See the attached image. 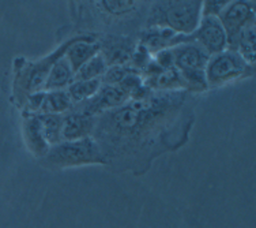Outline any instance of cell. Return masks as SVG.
I'll list each match as a JSON object with an SVG mask.
<instances>
[{
    "instance_id": "obj_9",
    "label": "cell",
    "mask_w": 256,
    "mask_h": 228,
    "mask_svg": "<svg viewBox=\"0 0 256 228\" xmlns=\"http://www.w3.org/2000/svg\"><path fill=\"white\" fill-rule=\"evenodd\" d=\"M72 108V103L68 97L67 90H41L33 93L26 100L25 107L22 108V114L36 115H50L59 114L64 115Z\"/></svg>"
},
{
    "instance_id": "obj_10",
    "label": "cell",
    "mask_w": 256,
    "mask_h": 228,
    "mask_svg": "<svg viewBox=\"0 0 256 228\" xmlns=\"http://www.w3.org/2000/svg\"><path fill=\"white\" fill-rule=\"evenodd\" d=\"M100 54L106 62L108 67L112 66H126L132 56L138 45V40L134 36L124 35H98Z\"/></svg>"
},
{
    "instance_id": "obj_11",
    "label": "cell",
    "mask_w": 256,
    "mask_h": 228,
    "mask_svg": "<svg viewBox=\"0 0 256 228\" xmlns=\"http://www.w3.org/2000/svg\"><path fill=\"white\" fill-rule=\"evenodd\" d=\"M173 58V65L178 73L204 71L208 54L195 43H180L169 48Z\"/></svg>"
},
{
    "instance_id": "obj_18",
    "label": "cell",
    "mask_w": 256,
    "mask_h": 228,
    "mask_svg": "<svg viewBox=\"0 0 256 228\" xmlns=\"http://www.w3.org/2000/svg\"><path fill=\"white\" fill-rule=\"evenodd\" d=\"M101 85H102L101 80L74 81L66 90L68 93L72 105H76L92 99L94 94L98 92Z\"/></svg>"
},
{
    "instance_id": "obj_8",
    "label": "cell",
    "mask_w": 256,
    "mask_h": 228,
    "mask_svg": "<svg viewBox=\"0 0 256 228\" xmlns=\"http://www.w3.org/2000/svg\"><path fill=\"white\" fill-rule=\"evenodd\" d=\"M130 101L128 93L118 85H101V88L93 97L84 103L72 105L70 111L80 112L97 118L100 115L109 112L112 109L123 107Z\"/></svg>"
},
{
    "instance_id": "obj_15",
    "label": "cell",
    "mask_w": 256,
    "mask_h": 228,
    "mask_svg": "<svg viewBox=\"0 0 256 228\" xmlns=\"http://www.w3.org/2000/svg\"><path fill=\"white\" fill-rule=\"evenodd\" d=\"M74 71L68 65L66 58H60L54 63L50 71V75L45 82L44 90H66L74 82Z\"/></svg>"
},
{
    "instance_id": "obj_4",
    "label": "cell",
    "mask_w": 256,
    "mask_h": 228,
    "mask_svg": "<svg viewBox=\"0 0 256 228\" xmlns=\"http://www.w3.org/2000/svg\"><path fill=\"white\" fill-rule=\"evenodd\" d=\"M40 164L50 169H64L84 165H105L102 152L93 137L79 141H63L50 146Z\"/></svg>"
},
{
    "instance_id": "obj_2",
    "label": "cell",
    "mask_w": 256,
    "mask_h": 228,
    "mask_svg": "<svg viewBox=\"0 0 256 228\" xmlns=\"http://www.w3.org/2000/svg\"><path fill=\"white\" fill-rule=\"evenodd\" d=\"M82 36L84 35L72 36L71 39L59 45L52 54L46 55L42 59L28 60L24 56L15 58L12 63V97L11 100L18 108L22 109L25 107L26 100L29 99V96L44 90L45 82L54 62L63 58L70 44H72Z\"/></svg>"
},
{
    "instance_id": "obj_13",
    "label": "cell",
    "mask_w": 256,
    "mask_h": 228,
    "mask_svg": "<svg viewBox=\"0 0 256 228\" xmlns=\"http://www.w3.org/2000/svg\"><path fill=\"white\" fill-rule=\"evenodd\" d=\"M22 137L30 153L36 159L41 160L50 150V145L45 141L38 116L22 114Z\"/></svg>"
},
{
    "instance_id": "obj_14",
    "label": "cell",
    "mask_w": 256,
    "mask_h": 228,
    "mask_svg": "<svg viewBox=\"0 0 256 228\" xmlns=\"http://www.w3.org/2000/svg\"><path fill=\"white\" fill-rule=\"evenodd\" d=\"M96 118L68 111L63 115V141H79L93 137Z\"/></svg>"
},
{
    "instance_id": "obj_19",
    "label": "cell",
    "mask_w": 256,
    "mask_h": 228,
    "mask_svg": "<svg viewBox=\"0 0 256 228\" xmlns=\"http://www.w3.org/2000/svg\"><path fill=\"white\" fill-rule=\"evenodd\" d=\"M108 70V65L102 58V55H96L94 58L84 63L80 69L75 73L74 81H90L102 80V77Z\"/></svg>"
},
{
    "instance_id": "obj_21",
    "label": "cell",
    "mask_w": 256,
    "mask_h": 228,
    "mask_svg": "<svg viewBox=\"0 0 256 228\" xmlns=\"http://www.w3.org/2000/svg\"><path fill=\"white\" fill-rule=\"evenodd\" d=\"M228 2H202V17H218Z\"/></svg>"
},
{
    "instance_id": "obj_20",
    "label": "cell",
    "mask_w": 256,
    "mask_h": 228,
    "mask_svg": "<svg viewBox=\"0 0 256 228\" xmlns=\"http://www.w3.org/2000/svg\"><path fill=\"white\" fill-rule=\"evenodd\" d=\"M131 71H134V70L128 65L112 66V67H108L101 81H102L104 85H118L124 80V77Z\"/></svg>"
},
{
    "instance_id": "obj_17",
    "label": "cell",
    "mask_w": 256,
    "mask_h": 228,
    "mask_svg": "<svg viewBox=\"0 0 256 228\" xmlns=\"http://www.w3.org/2000/svg\"><path fill=\"white\" fill-rule=\"evenodd\" d=\"M38 119L44 138L50 145V148L63 142V115H41Z\"/></svg>"
},
{
    "instance_id": "obj_1",
    "label": "cell",
    "mask_w": 256,
    "mask_h": 228,
    "mask_svg": "<svg viewBox=\"0 0 256 228\" xmlns=\"http://www.w3.org/2000/svg\"><path fill=\"white\" fill-rule=\"evenodd\" d=\"M192 101L184 90L153 92L97 116L93 138L105 165L140 175L158 156L184 146L194 126Z\"/></svg>"
},
{
    "instance_id": "obj_6",
    "label": "cell",
    "mask_w": 256,
    "mask_h": 228,
    "mask_svg": "<svg viewBox=\"0 0 256 228\" xmlns=\"http://www.w3.org/2000/svg\"><path fill=\"white\" fill-rule=\"evenodd\" d=\"M180 43H195L206 51L208 56L228 50V37L218 17H202L196 30L188 36H176L173 45Z\"/></svg>"
},
{
    "instance_id": "obj_5",
    "label": "cell",
    "mask_w": 256,
    "mask_h": 228,
    "mask_svg": "<svg viewBox=\"0 0 256 228\" xmlns=\"http://www.w3.org/2000/svg\"><path fill=\"white\" fill-rule=\"evenodd\" d=\"M204 75L208 89H216L255 75V66L246 63L236 51L225 50L208 58Z\"/></svg>"
},
{
    "instance_id": "obj_12",
    "label": "cell",
    "mask_w": 256,
    "mask_h": 228,
    "mask_svg": "<svg viewBox=\"0 0 256 228\" xmlns=\"http://www.w3.org/2000/svg\"><path fill=\"white\" fill-rule=\"evenodd\" d=\"M98 33H84L82 37L74 41L64 54V58L68 62L74 74L84 63L100 54V43L97 41Z\"/></svg>"
},
{
    "instance_id": "obj_16",
    "label": "cell",
    "mask_w": 256,
    "mask_h": 228,
    "mask_svg": "<svg viewBox=\"0 0 256 228\" xmlns=\"http://www.w3.org/2000/svg\"><path fill=\"white\" fill-rule=\"evenodd\" d=\"M232 51H236L237 54L246 60V63L255 66L256 60V24L246 26V29L240 32L237 36L234 44L230 48Z\"/></svg>"
},
{
    "instance_id": "obj_7",
    "label": "cell",
    "mask_w": 256,
    "mask_h": 228,
    "mask_svg": "<svg viewBox=\"0 0 256 228\" xmlns=\"http://www.w3.org/2000/svg\"><path fill=\"white\" fill-rule=\"evenodd\" d=\"M218 20L225 29L228 37V50H230L240 32L246 29V26L256 24L255 2H228L221 14L218 15Z\"/></svg>"
},
{
    "instance_id": "obj_3",
    "label": "cell",
    "mask_w": 256,
    "mask_h": 228,
    "mask_svg": "<svg viewBox=\"0 0 256 228\" xmlns=\"http://www.w3.org/2000/svg\"><path fill=\"white\" fill-rule=\"evenodd\" d=\"M202 18V2H152L143 28H164L178 36L196 30Z\"/></svg>"
}]
</instances>
